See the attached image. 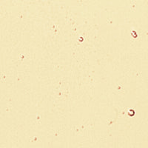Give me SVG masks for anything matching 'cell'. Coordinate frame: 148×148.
I'll list each match as a JSON object with an SVG mask.
<instances>
[]
</instances>
